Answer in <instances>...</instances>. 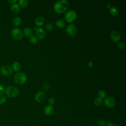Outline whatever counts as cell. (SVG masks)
Here are the masks:
<instances>
[{
  "label": "cell",
  "mask_w": 126,
  "mask_h": 126,
  "mask_svg": "<svg viewBox=\"0 0 126 126\" xmlns=\"http://www.w3.org/2000/svg\"><path fill=\"white\" fill-rule=\"evenodd\" d=\"M105 125H106V126H118L116 124L110 122H106Z\"/></svg>",
  "instance_id": "31"
},
{
  "label": "cell",
  "mask_w": 126,
  "mask_h": 126,
  "mask_svg": "<svg viewBox=\"0 0 126 126\" xmlns=\"http://www.w3.org/2000/svg\"><path fill=\"white\" fill-rule=\"evenodd\" d=\"M6 97L3 95H0V104H4L6 101Z\"/></svg>",
  "instance_id": "26"
},
{
  "label": "cell",
  "mask_w": 126,
  "mask_h": 126,
  "mask_svg": "<svg viewBox=\"0 0 126 126\" xmlns=\"http://www.w3.org/2000/svg\"><path fill=\"white\" fill-rule=\"evenodd\" d=\"M21 68V64L18 62H15L12 65V69L15 72H18Z\"/></svg>",
  "instance_id": "17"
},
{
  "label": "cell",
  "mask_w": 126,
  "mask_h": 126,
  "mask_svg": "<svg viewBox=\"0 0 126 126\" xmlns=\"http://www.w3.org/2000/svg\"><path fill=\"white\" fill-rule=\"evenodd\" d=\"M6 94L9 97H17L20 93V91L18 88L14 86H9L5 89Z\"/></svg>",
  "instance_id": "2"
},
{
  "label": "cell",
  "mask_w": 126,
  "mask_h": 126,
  "mask_svg": "<svg viewBox=\"0 0 126 126\" xmlns=\"http://www.w3.org/2000/svg\"><path fill=\"white\" fill-rule=\"evenodd\" d=\"M66 32L69 36H74L77 33V28L76 26L73 24H70L67 25L66 28Z\"/></svg>",
  "instance_id": "6"
},
{
  "label": "cell",
  "mask_w": 126,
  "mask_h": 126,
  "mask_svg": "<svg viewBox=\"0 0 126 126\" xmlns=\"http://www.w3.org/2000/svg\"><path fill=\"white\" fill-rule=\"evenodd\" d=\"M76 13L73 10H70L67 11L64 14V18L67 22H72L76 19Z\"/></svg>",
  "instance_id": "5"
},
{
  "label": "cell",
  "mask_w": 126,
  "mask_h": 126,
  "mask_svg": "<svg viewBox=\"0 0 126 126\" xmlns=\"http://www.w3.org/2000/svg\"><path fill=\"white\" fill-rule=\"evenodd\" d=\"M88 66H89V67H92L94 66V64H93V63H92V62H91V61H90V62H89L88 63Z\"/></svg>",
  "instance_id": "33"
},
{
  "label": "cell",
  "mask_w": 126,
  "mask_h": 126,
  "mask_svg": "<svg viewBox=\"0 0 126 126\" xmlns=\"http://www.w3.org/2000/svg\"><path fill=\"white\" fill-rule=\"evenodd\" d=\"M104 102L106 106L109 108H112L115 105V100L114 98L111 96H106L104 97Z\"/></svg>",
  "instance_id": "9"
},
{
  "label": "cell",
  "mask_w": 126,
  "mask_h": 126,
  "mask_svg": "<svg viewBox=\"0 0 126 126\" xmlns=\"http://www.w3.org/2000/svg\"><path fill=\"white\" fill-rule=\"evenodd\" d=\"M18 4L20 6L25 7L28 4V1L27 0H18Z\"/></svg>",
  "instance_id": "20"
},
{
  "label": "cell",
  "mask_w": 126,
  "mask_h": 126,
  "mask_svg": "<svg viewBox=\"0 0 126 126\" xmlns=\"http://www.w3.org/2000/svg\"><path fill=\"white\" fill-rule=\"evenodd\" d=\"M117 47L119 49L121 50H124L126 48V44L123 42H120L118 43Z\"/></svg>",
  "instance_id": "24"
},
{
  "label": "cell",
  "mask_w": 126,
  "mask_h": 126,
  "mask_svg": "<svg viewBox=\"0 0 126 126\" xmlns=\"http://www.w3.org/2000/svg\"><path fill=\"white\" fill-rule=\"evenodd\" d=\"M44 22H45V19L42 16L38 17L35 21V23L36 25L39 27L42 26L44 24Z\"/></svg>",
  "instance_id": "15"
},
{
  "label": "cell",
  "mask_w": 126,
  "mask_h": 126,
  "mask_svg": "<svg viewBox=\"0 0 126 126\" xmlns=\"http://www.w3.org/2000/svg\"><path fill=\"white\" fill-rule=\"evenodd\" d=\"M5 92V89L4 86L0 84V95H2L4 94Z\"/></svg>",
  "instance_id": "28"
},
{
  "label": "cell",
  "mask_w": 126,
  "mask_h": 126,
  "mask_svg": "<svg viewBox=\"0 0 126 126\" xmlns=\"http://www.w3.org/2000/svg\"><path fill=\"white\" fill-rule=\"evenodd\" d=\"M10 10L13 13H18L20 10V6L18 3H13L10 6Z\"/></svg>",
  "instance_id": "14"
},
{
  "label": "cell",
  "mask_w": 126,
  "mask_h": 126,
  "mask_svg": "<svg viewBox=\"0 0 126 126\" xmlns=\"http://www.w3.org/2000/svg\"><path fill=\"white\" fill-rule=\"evenodd\" d=\"M0 72L3 76H9L12 74L13 70L9 66L3 65L0 68Z\"/></svg>",
  "instance_id": "7"
},
{
  "label": "cell",
  "mask_w": 126,
  "mask_h": 126,
  "mask_svg": "<svg viewBox=\"0 0 126 126\" xmlns=\"http://www.w3.org/2000/svg\"><path fill=\"white\" fill-rule=\"evenodd\" d=\"M48 102L49 103V105H52L53 104H54L55 102V100L54 98H53V97L49 98L48 99Z\"/></svg>",
  "instance_id": "30"
},
{
  "label": "cell",
  "mask_w": 126,
  "mask_h": 126,
  "mask_svg": "<svg viewBox=\"0 0 126 126\" xmlns=\"http://www.w3.org/2000/svg\"><path fill=\"white\" fill-rule=\"evenodd\" d=\"M34 31L36 32V35L37 37V38L40 39H43L45 36V32L44 30L42 28H39L36 26L34 27Z\"/></svg>",
  "instance_id": "10"
},
{
  "label": "cell",
  "mask_w": 126,
  "mask_h": 126,
  "mask_svg": "<svg viewBox=\"0 0 126 126\" xmlns=\"http://www.w3.org/2000/svg\"><path fill=\"white\" fill-rule=\"evenodd\" d=\"M97 124H98V125H99V126H105L106 124L105 121L103 120H99L98 121Z\"/></svg>",
  "instance_id": "29"
},
{
  "label": "cell",
  "mask_w": 126,
  "mask_h": 126,
  "mask_svg": "<svg viewBox=\"0 0 126 126\" xmlns=\"http://www.w3.org/2000/svg\"><path fill=\"white\" fill-rule=\"evenodd\" d=\"M56 24L57 26L60 28H63L65 26V23L64 21L62 19H58L56 23Z\"/></svg>",
  "instance_id": "19"
},
{
  "label": "cell",
  "mask_w": 126,
  "mask_h": 126,
  "mask_svg": "<svg viewBox=\"0 0 126 126\" xmlns=\"http://www.w3.org/2000/svg\"><path fill=\"white\" fill-rule=\"evenodd\" d=\"M46 98V93L43 91H38L37 92L35 95H34V99L35 100L38 102H41L45 100Z\"/></svg>",
  "instance_id": "8"
},
{
  "label": "cell",
  "mask_w": 126,
  "mask_h": 126,
  "mask_svg": "<svg viewBox=\"0 0 126 126\" xmlns=\"http://www.w3.org/2000/svg\"><path fill=\"white\" fill-rule=\"evenodd\" d=\"M49 87H50V86L48 83H44L42 86L43 90L45 91L48 90L49 89Z\"/></svg>",
  "instance_id": "27"
},
{
  "label": "cell",
  "mask_w": 126,
  "mask_h": 126,
  "mask_svg": "<svg viewBox=\"0 0 126 126\" xmlns=\"http://www.w3.org/2000/svg\"><path fill=\"white\" fill-rule=\"evenodd\" d=\"M11 34L13 38L16 40H19L22 39L23 34L22 31L19 28H13L11 32Z\"/></svg>",
  "instance_id": "4"
},
{
  "label": "cell",
  "mask_w": 126,
  "mask_h": 126,
  "mask_svg": "<svg viewBox=\"0 0 126 126\" xmlns=\"http://www.w3.org/2000/svg\"><path fill=\"white\" fill-rule=\"evenodd\" d=\"M24 34L25 35L28 37H31L33 35V32L32 30L29 27H27L24 29Z\"/></svg>",
  "instance_id": "13"
},
{
  "label": "cell",
  "mask_w": 126,
  "mask_h": 126,
  "mask_svg": "<svg viewBox=\"0 0 126 126\" xmlns=\"http://www.w3.org/2000/svg\"><path fill=\"white\" fill-rule=\"evenodd\" d=\"M109 11H110V13L114 16H115L116 15H117V14L119 12V9L118 8V7L117 6H111L110 8H109Z\"/></svg>",
  "instance_id": "18"
},
{
  "label": "cell",
  "mask_w": 126,
  "mask_h": 126,
  "mask_svg": "<svg viewBox=\"0 0 126 126\" xmlns=\"http://www.w3.org/2000/svg\"><path fill=\"white\" fill-rule=\"evenodd\" d=\"M54 107L51 105H47L45 106L43 112L46 115H50L54 112Z\"/></svg>",
  "instance_id": "12"
},
{
  "label": "cell",
  "mask_w": 126,
  "mask_h": 126,
  "mask_svg": "<svg viewBox=\"0 0 126 126\" xmlns=\"http://www.w3.org/2000/svg\"><path fill=\"white\" fill-rule=\"evenodd\" d=\"M102 100L101 98L99 97L96 98L94 100V104L96 106H99L102 104Z\"/></svg>",
  "instance_id": "22"
},
{
  "label": "cell",
  "mask_w": 126,
  "mask_h": 126,
  "mask_svg": "<svg viewBox=\"0 0 126 126\" xmlns=\"http://www.w3.org/2000/svg\"><path fill=\"white\" fill-rule=\"evenodd\" d=\"M54 28V24L52 23L51 22H49L46 24L45 25V29L47 30V31H51Z\"/></svg>",
  "instance_id": "23"
},
{
  "label": "cell",
  "mask_w": 126,
  "mask_h": 126,
  "mask_svg": "<svg viewBox=\"0 0 126 126\" xmlns=\"http://www.w3.org/2000/svg\"><path fill=\"white\" fill-rule=\"evenodd\" d=\"M30 41L33 44H36L38 42V38L37 37H36L35 36L33 35L31 37H30Z\"/></svg>",
  "instance_id": "25"
},
{
  "label": "cell",
  "mask_w": 126,
  "mask_h": 126,
  "mask_svg": "<svg viewBox=\"0 0 126 126\" xmlns=\"http://www.w3.org/2000/svg\"><path fill=\"white\" fill-rule=\"evenodd\" d=\"M106 6H107V8H110L111 7V4H109V3H108V4H107Z\"/></svg>",
  "instance_id": "34"
},
{
  "label": "cell",
  "mask_w": 126,
  "mask_h": 126,
  "mask_svg": "<svg viewBox=\"0 0 126 126\" xmlns=\"http://www.w3.org/2000/svg\"><path fill=\"white\" fill-rule=\"evenodd\" d=\"M27 80V77L26 74L23 72H18L14 77V82L18 85L24 84Z\"/></svg>",
  "instance_id": "3"
},
{
  "label": "cell",
  "mask_w": 126,
  "mask_h": 126,
  "mask_svg": "<svg viewBox=\"0 0 126 126\" xmlns=\"http://www.w3.org/2000/svg\"><path fill=\"white\" fill-rule=\"evenodd\" d=\"M110 37L111 39L115 42L119 41L121 38V35L119 32L117 30H113L110 33Z\"/></svg>",
  "instance_id": "11"
},
{
  "label": "cell",
  "mask_w": 126,
  "mask_h": 126,
  "mask_svg": "<svg viewBox=\"0 0 126 126\" xmlns=\"http://www.w3.org/2000/svg\"><path fill=\"white\" fill-rule=\"evenodd\" d=\"M69 3L66 0H59L55 2L54 9L57 13H61L65 11L68 7Z\"/></svg>",
  "instance_id": "1"
},
{
  "label": "cell",
  "mask_w": 126,
  "mask_h": 126,
  "mask_svg": "<svg viewBox=\"0 0 126 126\" xmlns=\"http://www.w3.org/2000/svg\"><path fill=\"white\" fill-rule=\"evenodd\" d=\"M21 22H22L21 18L19 16H16L13 18L12 21V24L13 26L17 27L20 25Z\"/></svg>",
  "instance_id": "16"
},
{
  "label": "cell",
  "mask_w": 126,
  "mask_h": 126,
  "mask_svg": "<svg viewBox=\"0 0 126 126\" xmlns=\"http://www.w3.org/2000/svg\"><path fill=\"white\" fill-rule=\"evenodd\" d=\"M97 95L98 96V97L100 98H104V97L106 96V93L104 91L100 90L97 92Z\"/></svg>",
  "instance_id": "21"
},
{
  "label": "cell",
  "mask_w": 126,
  "mask_h": 126,
  "mask_svg": "<svg viewBox=\"0 0 126 126\" xmlns=\"http://www.w3.org/2000/svg\"><path fill=\"white\" fill-rule=\"evenodd\" d=\"M9 3H11L12 4H13V3H15L16 1H17V0H7Z\"/></svg>",
  "instance_id": "32"
}]
</instances>
